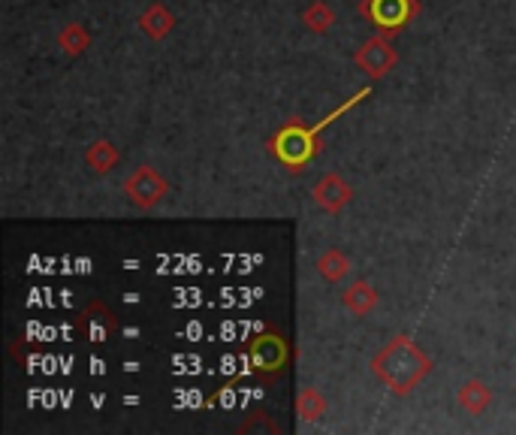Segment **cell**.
Masks as SVG:
<instances>
[{
	"label": "cell",
	"instance_id": "cell-1",
	"mask_svg": "<svg viewBox=\"0 0 516 435\" xmlns=\"http://www.w3.org/2000/svg\"><path fill=\"white\" fill-rule=\"evenodd\" d=\"M372 94V88H363V91H357L351 100H344L338 109H332L326 118H320L317 124H305V121H299V118H290V121H284L272 136H269V142H266V149H269V155L281 164V167H287L290 173H299V170H305L317 155H320V149H323V130L332 124V121H338L344 112H351L360 100H366Z\"/></svg>",
	"mask_w": 516,
	"mask_h": 435
},
{
	"label": "cell",
	"instance_id": "cell-2",
	"mask_svg": "<svg viewBox=\"0 0 516 435\" xmlns=\"http://www.w3.org/2000/svg\"><path fill=\"white\" fill-rule=\"evenodd\" d=\"M375 378L396 396H408L423 384V378L432 372V357L405 333L393 336L375 357H372Z\"/></svg>",
	"mask_w": 516,
	"mask_h": 435
},
{
	"label": "cell",
	"instance_id": "cell-3",
	"mask_svg": "<svg viewBox=\"0 0 516 435\" xmlns=\"http://www.w3.org/2000/svg\"><path fill=\"white\" fill-rule=\"evenodd\" d=\"M245 354H248L251 372H257L263 378H275L290 363V342L278 330H263L248 342Z\"/></svg>",
	"mask_w": 516,
	"mask_h": 435
},
{
	"label": "cell",
	"instance_id": "cell-4",
	"mask_svg": "<svg viewBox=\"0 0 516 435\" xmlns=\"http://www.w3.org/2000/svg\"><path fill=\"white\" fill-rule=\"evenodd\" d=\"M417 10V0H360V16H366L387 37L399 34Z\"/></svg>",
	"mask_w": 516,
	"mask_h": 435
},
{
	"label": "cell",
	"instance_id": "cell-5",
	"mask_svg": "<svg viewBox=\"0 0 516 435\" xmlns=\"http://www.w3.org/2000/svg\"><path fill=\"white\" fill-rule=\"evenodd\" d=\"M169 194V182L160 176V170L154 167H136L127 179H124V197L136 206V209H154L166 200Z\"/></svg>",
	"mask_w": 516,
	"mask_h": 435
},
{
	"label": "cell",
	"instance_id": "cell-6",
	"mask_svg": "<svg viewBox=\"0 0 516 435\" xmlns=\"http://www.w3.org/2000/svg\"><path fill=\"white\" fill-rule=\"evenodd\" d=\"M76 333H79L82 342H88V345H106V342H112V336L118 333V321H115V315L106 309L103 300H91V303L76 315Z\"/></svg>",
	"mask_w": 516,
	"mask_h": 435
},
{
	"label": "cell",
	"instance_id": "cell-7",
	"mask_svg": "<svg viewBox=\"0 0 516 435\" xmlns=\"http://www.w3.org/2000/svg\"><path fill=\"white\" fill-rule=\"evenodd\" d=\"M354 64L369 76V79H384L396 70L399 64V52L393 49V43L387 37H372L366 40L357 55H354Z\"/></svg>",
	"mask_w": 516,
	"mask_h": 435
},
{
	"label": "cell",
	"instance_id": "cell-8",
	"mask_svg": "<svg viewBox=\"0 0 516 435\" xmlns=\"http://www.w3.org/2000/svg\"><path fill=\"white\" fill-rule=\"evenodd\" d=\"M311 197H314V203H317L323 212L338 215L344 206H351V200H354V188H351L348 182H344L338 173H326V176H320V179L314 182Z\"/></svg>",
	"mask_w": 516,
	"mask_h": 435
},
{
	"label": "cell",
	"instance_id": "cell-9",
	"mask_svg": "<svg viewBox=\"0 0 516 435\" xmlns=\"http://www.w3.org/2000/svg\"><path fill=\"white\" fill-rule=\"evenodd\" d=\"M378 300H381V294L363 278L348 284V287H344V294H341V306L348 309L354 318H369L378 309Z\"/></svg>",
	"mask_w": 516,
	"mask_h": 435
},
{
	"label": "cell",
	"instance_id": "cell-10",
	"mask_svg": "<svg viewBox=\"0 0 516 435\" xmlns=\"http://www.w3.org/2000/svg\"><path fill=\"white\" fill-rule=\"evenodd\" d=\"M172 28H176V16H172L160 0H154V4L145 7V13L139 16V31L148 37V40H163L172 34Z\"/></svg>",
	"mask_w": 516,
	"mask_h": 435
},
{
	"label": "cell",
	"instance_id": "cell-11",
	"mask_svg": "<svg viewBox=\"0 0 516 435\" xmlns=\"http://www.w3.org/2000/svg\"><path fill=\"white\" fill-rule=\"evenodd\" d=\"M85 164H88L91 173L109 176L121 164V152L115 149L109 139H97V142H91L88 149H85Z\"/></svg>",
	"mask_w": 516,
	"mask_h": 435
},
{
	"label": "cell",
	"instance_id": "cell-12",
	"mask_svg": "<svg viewBox=\"0 0 516 435\" xmlns=\"http://www.w3.org/2000/svg\"><path fill=\"white\" fill-rule=\"evenodd\" d=\"M314 269L323 281L329 284H338L351 275V257L344 254L341 248H326L317 260H314Z\"/></svg>",
	"mask_w": 516,
	"mask_h": 435
},
{
	"label": "cell",
	"instance_id": "cell-13",
	"mask_svg": "<svg viewBox=\"0 0 516 435\" xmlns=\"http://www.w3.org/2000/svg\"><path fill=\"white\" fill-rule=\"evenodd\" d=\"M489 405H492V390H489V384H483L480 378H468L462 387H459V408H465L468 414H483V411H489Z\"/></svg>",
	"mask_w": 516,
	"mask_h": 435
},
{
	"label": "cell",
	"instance_id": "cell-14",
	"mask_svg": "<svg viewBox=\"0 0 516 435\" xmlns=\"http://www.w3.org/2000/svg\"><path fill=\"white\" fill-rule=\"evenodd\" d=\"M88 46H91V34H88L79 22H70V25H64V28L58 31V49H61L64 55L79 58V55L88 52Z\"/></svg>",
	"mask_w": 516,
	"mask_h": 435
},
{
	"label": "cell",
	"instance_id": "cell-15",
	"mask_svg": "<svg viewBox=\"0 0 516 435\" xmlns=\"http://www.w3.org/2000/svg\"><path fill=\"white\" fill-rule=\"evenodd\" d=\"M326 396L317 390V387H302L299 396H296V414L302 423H314L326 414Z\"/></svg>",
	"mask_w": 516,
	"mask_h": 435
},
{
	"label": "cell",
	"instance_id": "cell-16",
	"mask_svg": "<svg viewBox=\"0 0 516 435\" xmlns=\"http://www.w3.org/2000/svg\"><path fill=\"white\" fill-rule=\"evenodd\" d=\"M302 25L311 34H326L335 25V10L326 4V0H314V4H308L305 13H302Z\"/></svg>",
	"mask_w": 516,
	"mask_h": 435
},
{
	"label": "cell",
	"instance_id": "cell-17",
	"mask_svg": "<svg viewBox=\"0 0 516 435\" xmlns=\"http://www.w3.org/2000/svg\"><path fill=\"white\" fill-rule=\"evenodd\" d=\"M239 429H242V432H254V429H269V432H278V423H275L272 417H266V414H251V420H245Z\"/></svg>",
	"mask_w": 516,
	"mask_h": 435
}]
</instances>
